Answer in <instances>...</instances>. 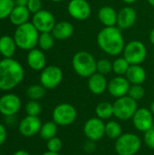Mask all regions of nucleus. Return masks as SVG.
<instances>
[{
  "instance_id": "f257e3e1",
  "label": "nucleus",
  "mask_w": 154,
  "mask_h": 155,
  "mask_svg": "<svg viewBox=\"0 0 154 155\" xmlns=\"http://www.w3.org/2000/svg\"><path fill=\"white\" fill-rule=\"evenodd\" d=\"M97 44L101 50L111 56H116L123 53L125 46L122 30L117 26L103 28L98 33Z\"/></svg>"
},
{
  "instance_id": "f03ea898",
  "label": "nucleus",
  "mask_w": 154,
  "mask_h": 155,
  "mask_svg": "<svg viewBox=\"0 0 154 155\" xmlns=\"http://www.w3.org/2000/svg\"><path fill=\"white\" fill-rule=\"evenodd\" d=\"M24 68L13 58L0 61V90L9 91L17 86L24 79Z\"/></svg>"
},
{
  "instance_id": "7ed1b4c3",
  "label": "nucleus",
  "mask_w": 154,
  "mask_h": 155,
  "mask_svg": "<svg viewBox=\"0 0 154 155\" xmlns=\"http://www.w3.org/2000/svg\"><path fill=\"white\" fill-rule=\"evenodd\" d=\"M39 32L34 25L27 22L17 26L14 34V39L16 46L22 50H32L38 45Z\"/></svg>"
},
{
  "instance_id": "20e7f679",
  "label": "nucleus",
  "mask_w": 154,
  "mask_h": 155,
  "mask_svg": "<svg viewBox=\"0 0 154 155\" xmlns=\"http://www.w3.org/2000/svg\"><path fill=\"white\" fill-rule=\"evenodd\" d=\"M97 61L92 54L87 51L77 52L72 60V65L74 72L81 77L89 78L96 73Z\"/></svg>"
},
{
  "instance_id": "39448f33",
  "label": "nucleus",
  "mask_w": 154,
  "mask_h": 155,
  "mask_svg": "<svg viewBox=\"0 0 154 155\" xmlns=\"http://www.w3.org/2000/svg\"><path fill=\"white\" fill-rule=\"evenodd\" d=\"M142 141L134 134H123L115 143V152L118 155H134L141 149Z\"/></svg>"
},
{
  "instance_id": "423d86ee",
  "label": "nucleus",
  "mask_w": 154,
  "mask_h": 155,
  "mask_svg": "<svg viewBox=\"0 0 154 155\" xmlns=\"http://www.w3.org/2000/svg\"><path fill=\"white\" fill-rule=\"evenodd\" d=\"M113 104V116L119 120L127 121L133 118L138 110L137 101L128 95L117 98Z\"/></svg>"
},
{
  "instance_id": "0eeeda50",
  "label": "nucleus",
  "mask_w": 154,
  "mask_h": 155,
  "mask_svg": "<svg viewBox=\"0 0 154 155\" xmlns=\"http://www.w3.org/2000/svg\"><path fill=\"white\" fill-rule=\"evenodd\" d=\"M123 57L130 64H141L147 56L145 45L138 40H133L125 45L123 49Z\"/></svg>"
},
{
  "instance_id": "6e6552de",
  "label": "nucleus",
  "mask_w": 154,
  "mask_h": 155,
  "mask_svg": "<svg viewBox=\"0 0 154 155\" xmlns=\"http://www.w3.org/2000/svg\"><path fill=\"white\" fill-rule=\"evenodd\" d=\"M77 116L75 108L70 104H60L53 111V120L57 125L66 126L72 124Z\"/></svg>"
},
{
  "instance_id": "1a4fd4ad",
  "label": "nucleus",
  "mask_w": 154,
  "mask_h": 155,
  "mask_svg": "<svg viewBox=\"0 0 154 155\" xmlns=\"http://www.w3.org/2000/svg\"><path fill=\"white\" fill-rule=\"evenodd\" d=\"M63 80V72L56 65H48L42 70L40 83L45 89H54Z\"/></svg>"
},
{
  "instance_id": "9d476101",
  "label": "nucleus",
  "mask_w": 154,
  "mask_h": 155,
  "mask_svg": "<svg viewBox=\"0 0 154 155\" xmlns=\"http://www.w3.org/2000/svg\"><path fill=\"white\" fill-rule=\"evenodd\" d=\"M32 24L39 33H51L56 23L54 15L50 11L42 9L34 14Z\"/></svg>"
},
{
  "instance_id": "9b49d317",
  "label": "nucleus",
  "mask_w": 154,
  "mask_h": 155,
  "mask_svg": "<svg viewBox=\"0 0 154 155\" xmlns=\"http://www.w3.org/2000/svg\"><path fill=\"white\" fill-rule=\"evenodd\" d=\"M84 133L88 140L99 141L105 135V124L98 117L91 118L84 124Z\"/></svg>"
},
{
  "instance_id": "f8f14e48",
  "label": "nucleus",
  "mask_w": 154,
  "mask_h": 155,
  "mask_svg": "<svg viewBox=\"0 0 154 155\" xmlns=\"http://www.w3.org/2000/svg\"><path fill=\"white\" fill-rule=\"evenodd\" d=\"M67 11L74 19L84 21L90 17L92 8L87 0H71L68 3Z\"/></svg>"
},
{
  "instance_id": "ddd939ff",
  "label": "nucleus",
  "mask_w": 154,
  "mask_h": 155,
  "mask_svg": "<svg viewBox=\"0 0 154 155\" xmlns=\"http://www.w3.org/2000/svg\"><path fill=\"white\" fill-rule=\"evenodd\" d=\"M133 124L140 132H147L153 128V114L149 109L139 108L133 116Z\"/></svg>"
},
{
  "instance_id": "4468645a",
  "label": "nucleus",
  "mask_w": 154,
  "mask_h": 155,
  "mask_svg": "<svg viewBox=\"0 0 154 155\" xmlns=\"http://www.w3.org/2000/svg\"><path fill=\"white\" fill-rule=\"evenodd\" d=\"M21 108L20 98L14 94H7L0 98V113L5 116L15 115Z\"/></svg>"
},
{
  "instance_id": "2eb2a0df",
  "label": "nucleus",
  "mask_w": 154,
  "mask_h": 155,
  "mask_svg": "<svg viewBox=\"0 0 154 155\" xmlns=\"http://www.w3.org/2000/svg\"><path fill=\"white\" fill-rule=\"evenodd\" d=\"M130 87L131 84L126 77L117 75L108 83L107 90L113 97L117 99L127 95Z\"/></svg>"
},
{
  "instance_id": "dca6fc26",
  "label": "nucleus",
  "mask_w": 154,
  "mask_h": 155,
  "mask_svg": "<svg viewBox=\"0 0 154 155\" xmlns=\"http://www.w3.org/2000/svg\"><path fill=\"white\" fill-rule=\"evenodd\" d=\"M41 127L42 124L38 116L27 115L21 121L19 124V132L25 137H32L40 132Z\"/></svg>"
},
{
  "instance_id": "f3484780",
  "label": "nucleus",
  "mask_w": 154,
  "mask_h": 155,
  "mask_svg": "<svg viewBox=\"0 0 154 155\" xmlns=\"http://www.w3.org/2000/svg\"><path fill=\"white\" fill-rule=\"evenodd\" d=\"M137 18L136 11L131 6H125L120 10L117 16V27L121 30L131 28Z\"/></svg>"
},
{
  "instance_id": "a211bd4d",
  "label": "nucleus",
  "mask_w": 154,
  "mask_h": 155,
  "mask_svg": "<svg viewBox=\"0 0 154 155\" xmlns=\"http://www.w3.org/2000/svg\"><path fill=\"white\" fill-rule=\"evenodd\" d=\"M28 66L34 71H41L45 67L46 59L44 52L41 49L34 48L30 50L26 57Z\"/></svg>"
},
{
  "instance_id": "6ab92c4d",
  "label": "nucleus",
  "mask_w": 154,
  "mask_h": 155,
  "mask_svg": "<svg viewBox=\"0 0 154 155\" xmlns=\"http://www.w3.org/2000/svg\"><path fill=\"white\" fill-rule=\"evenodd\" d=\"M108 87V83L106 81L105 75L94 73L88 78V88L93 94H103Z\"/></svg>"
},
{
  "instance_id": "aec40b11",
  "label": "nucleus",
  "mask_w": 154,
  "mask_h": 155,
  "mask_svg": "<svg viewBox=\"0 0 154 155\" xmlns=\"http://www.w3.org/2000/svg\"><path fill=\"white\" fill-rule=\"evenodd\" d=\"M117 16L118 13L110 5H104L98 11V19L104 27L115 26L117 25Z\"/></svg>"
},
{
  "instance_id": "412c9836",
  "label": "nucleus",
  "mask_w": 154,
  "mask_h": 155,
  "mask_svg": "<svg viewBox=\"0 0 154 155\" xmlns=\"http://www.w3.org/2000/svg\"><path fill=\"white\" fill-rule=\"evenodd\" d=\"M74 31V27L70 22L60 21L55 24L51 33L54 37V39L66 40L73 35Z\"/></svg>"
},
{
  "instance_id": "4be33fe9",
  "label": "nucleus",
  "mask_w": 154,
  "mask_h": 155,
  "mask_svg": "<svg viewBox=\"0 0 154 155\" xmlns=\"http://www.w3.org/2000/svg\"><path fill=\"white\" fill-rule=\"evenodd\" d=\"M125 77L131 84H142L146 80V72L141 64H131Z\"/></svg>"
},
{
  "instance_id": "5701e85b",
  "label": "nucleus",
  "mask_w": 154,
  "mask_h": 155,
  "mask_svg": "<svg viewBox=\"0 0 154 155\" xmlns=\"http://www.w3.org/2000/svg\"><path fill=\"white\" fill-rule=\"evenodd\" d=\"M30 14L31 13L29 12V10L26 6L15 5L9 16V19L13 25L19 26V25H24L28 22Z\"/></svg>"
},
{
  "instance_id": "b1692460",
  "label": "nucleus",
  "mask_w": 154,
  "mask_h": 155,
  "mask_svg": "<svg viewBox=\"0 0 154 155\" xmlns=\"http://www.w3.org/2000/svg\"><path fill=\"white\" fill-rule=\"evenodd\" d=\"M16 47L14 37L7 35L0 37V54L5 58H12L15 53Z\"/></svg>"
},
{
  "instance_id": "393cba45",
  "label": "nucleus",
  "mask_w": 154,
  "mask_h": 155,
  "mask_svg": "<svg viewBox=\"0 0 154 155\" xmlns=\"http://www.w3.org/2000/svg\"><path fill=\"white\" fill-rule=\"evenodd\" d=\"M95 113L98 118L102 120L110 119L113 116V104L109 102H102L97 104L95 108Z\"/></svg>"
},
{
  "instance_id": "a878e982",
  "label": "nucleus",
  "mask_w": 154,
  "mask_h": 155,
  "mask_svg": "<svg viewBox=\"0 0 154 155\" xmlns=\"http://www.w3.org/2000/svg\"><path fill=\"white\" fill-rule=\"evenodd\" d=\"M56 133H57V124L54 121L44 124L39 132L41 137L47 141L51 138L55 137Z\"/></svg>"
},
{
  "instance_id": "bb28decb",
  "label": "nucleus",
  "mask_w": 154,
  "mask_h": 155,
  "mask_svg": "<svg viewBox=\"0 0 154 155\" xmlns=\"http://www.w3.org/2000/svg\"><path fill=\"white\" fill-rule=\"evenodd\" d=\"M122 127L119 123L110 121L105 124V135L111 139H118L122 135Z\"/></svg>"
},
{
  "instance_id": "cd10ccee",
  "label": "nucleus",
  "mask_w": 154,
  "mask_h": 155,
  "mask_svg": "<svg viewBox=\"0 0 154 155\" xmlns=\"http://www.w3.org/2000/svg\"><path fill=\"white\" fill-rule=\"evenodd\" d=\"M54 45V37L52 33H41L38 38V45L42 51H48Z\"/></svg>"
},
{
  "instance_id": "c85d7f7f",
  "label": "nucleus",
  "mask_w": 154,
  "mask_h": 155,
  "mask_svg": "<svg viewBox=\"0 0 154 155\" xmlns=\"http://www.w3.org/2000/svg\"><path fill=\"white\" fill-rule=\"evenodd\" d=\"M130 65L131 64L124 57H120L113 62V71L115 74L119 76H123L126 74Z\"/></svg>"
},
{
  "instance_id": "c756f323",
  "label": "nucleus",
  "mask_w": 154,
  "mask_h": 155,
  "mask_svg": "<svg viewBox=\"0 0 154 155\" xmlns=\"http://www.w3.org/2000/svg\"><path fill=\"white\" fill-rule=\"evenodd\" d=\"M45 94V88L42 84H32L26 90V95L30 100L38 101Z\"/></svg>"
},
{
  "instance_id": "7c9ffc66",
  "label": "nucleus",
  "mask_w": 154,
  "mask_h": 155,
  "mask_svg": "<svg viewBox=\"0 0 154 155\" xmlns=\"http://www.w3.org/2000/svg\"><path fill=\"white\" fill-rule=\"evenodd\" d=\"M15 6L14 0H0V20L9 17Z\"/></svg>"
},
{
  "instance_id": "2f4dec72",
  "label": "nucleus",
  "mask_w": 154,
  "mask_h": 155,
  "mask_svg": "<svg viewBox=\"0 0 154 155\" xmlns=\"http://www.w3.org/2000/svg\"><path fill=\"white\" fill-rule=\"evenodd\" d=\"M127 95L135 101H140L144 97L145 91L144 88L142 86V84H131Z\"/></svg>"
},
{
  "instance_id": "473e14b6",
  "label": "nucleus",
  "mask_w": 154,
  "mask_h": 155,
  "mask_svg": "<svg viewBox=\"0 0 154 155\" xmlns=\"http://www.w3.org/2000/svg\"><path fill=\"white\" fill-rule=\"evenodd\" d=\"M113 71V63L108 59H100L96 64V72L106 75Z\"/></svg>"
},
{
  "instance_id": "72a5a7b5",
  "label": "nucleus",
  "mask_w": 154,
  "mask_h": 155,
  "mask_svg": "<svg viewBox=\"0 0 154 155\" xmlns=\"http://www.w3.org/2000/svg\"><path fill=\"white\" fill-rule=\"evenodd\" d=\"M41 105L37 101L30 100L25 105V111L28 115L31 116H38L41 113Z\"/></svg>"
},
{
  "instance_id": "f704fd0d",
  "label": "nucleus",
  "mask_w": 154,
  "mask_h": 155,
  "mask_svg": "<svg viewBox=\"0 0 154 155\" xmlns=\"http://www.w3.org/2000/svg\"><path fill=\"white\" fill-rule=\"evenodd\" d=\"M62 141L61 139L57 138V137H54L51 138L47 141V149L50 152H54V153H59L60 150L62 149Z\"/></svg>"
},
{
  "instance_id": "c9c22d12",
  "label": "nucleus",
  "mask_w": 154,
  "mask_h": 155,
  "mask_svg": "<svg viewBox=\"0 0 154 155\" xmlns=\"http://www.w3.org/2000/svg\"><path fill=\"white\" fill-rule=\"evenodd\" d=\"M26 7L29 12L32 14H35L42 10V1L41 0H28Z\"/></svg>"
},
{
  "instance_id": "e433bc0d",
  "label": "nucleus",
  "mask_w": 154,
  "mask_h": 155,
  "mask_svg": "<svg viewBox=\"0 0 154 155\" xmlns=\"http://www.w3.org/2000/svg\"><path fill=\"white\" fill-rule=\"evenodd\" d=\"M144 143L152 150H154V128L144 133Z\"/></svg>"
},
{
  "instance_id": "4c0bfd02",
  "label": "nucleus",
  "mask_w": 154,
  "mask_h": 155,
  "mask_svg": "<svg viewBox=\"0 0 154 155\" xmlns=\"http://www.w3.org/2000/svg\"><path fill=\"white\" fill-rule=\"evenodd\" d=\"M95 149V144H94V142L93 141H91V140H88L85 143H84V151L87 152V153H92L93 152Z\"/></svg>"
},
{
  "instance_id": "58836bf2",
  "label": "nucleus",
  "mask_w": 154,
  "mask_h": 155,
  "mask_svg": "<svg viewBox=\"0 0 154 155\" xmlns=\"http://www.w3.org/2000/svg\"><path fill=\"white\" fill-rule=\"evenodd\" d=\"M6 139V130L3 124H0V146L5 143Z\"/></svg>"
},
{
  "instance_id": "ea45409f",
  "label": "nucleus",
  "mask_w": 154,
  "mask_h": 155,
  "mask_svg": "<svg viewBox=\"0 0 154 155\" xmlns=\"http://www.w3.org/2000/svg\"><path fill=\"white\" fill-rule=\"evenodd\" d=\"M15 5H20V6H26L28 0H14Z\"/></svg>"
},
{
  "instance_id": "a19ab883",
  "label": "nucleus",
  "mask_w": 154,
  "mask_h": 155,
  "mask_svg": "<svg viewBox=\"0 0 154 155\" xmlns=\"http://www.w3.org/2000/svg\"><path fill=\"white\" fill-rule=\"evenodd\" d=\"M13 155H30L27 152H25V151H23V150H20V151H17V152H15V153Z\"/></svg>"
},
{
  "instance_id": "79ce46f5",
  "label": "nucleus",
  "mask_w": 154,
  "mask_h": 155,
  "mask_svg": "<svg viewBox=\"0 0 154 155\" xmlns=\"http://www.w3.org/2000/svg\"><path fill=\"white\" fill-rule=\"evenodd\" d=\"M150 41L154 45V27L152 29V31L150 33Z\"/></svg>"
},
{
  "instance_id": "37998d69",
  "label": "nucleus",
  "mask_w": 154,
  "mask_h": 155,
  "mask_svg": "<svg viewBox=\"0 0 154 155\" xmlns=\"http://www.w3.org/2000/svg\"><path fill=\"white\" fill-rule=\"evenodd\" d=\"M42 155H60L58 153H54V152H50V151H48V152H46V153H44Z\"/></svg>"
},
{
  "instance_id": "c03bdc74",
  "label": "nucleus",
  "mask_w": 154,
  "mask_h": 155,
  "mask_svg": "<svg viewBox=\"0 0 154 155\" xmlns=\"http://www.w3.org/2000/svg\"><path fill=\"white\" fill-rule=\"evenodd\" d=\"M137 0H123V2H124L125 4H128V5H130V4H133V3H135Z\"/></svg>"
},
{
  "instance_id": "a18cd8bd",
  "label": "nucleus",
  "mask_w": 154,
  "mask_h": 155,
  "mask_svg": "<svg viewBox=\"0 0 154 155\" xmlns=\"http://www.w3.org/2000/svg\"><path fill=\"white\" fill-rule=\"evenodd\" d=\"M150 111L152 112V114L154 115V101L151 104V106H150Z\"/></svg>"
},
{
  "instance_id": "49530a36",
  "label": "nucleus",
  "mask_w": 154,
  "mask_h": 155,
  "mask_svg": "<svg viewBox=\"0 0 154 155\" xmlns=\"http://www.w3.org/2000/svg\"><path fill=\"white\" fill-rule=\"evenodd\" d=\"M148 2H149V4H150L152 6H153L154 7V0H148Z\"/></svg>"
},
{
  "instance_id": "de8ad7c7",
  "label": "nucleus",
  "mask_w": 154,
  "mask_h": 155,
  "mask_svg": "<svg viewBox=\"0 0 154 155\" xmlns=\"http://www.w3.org/2000/svg\"><path fill=\"white\" fill-rule=\"evenodd\" d=\"M52 2H54V3H59V2H62L64 0H51Z\"/></svg>"
}]
</instances>
